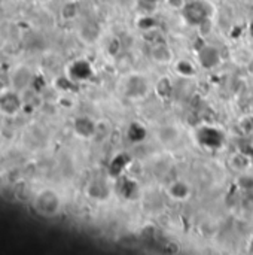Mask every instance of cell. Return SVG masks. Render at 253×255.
Returning <instances> with one entry per match:
<instances>
[{
	"mask_svg": "<svg viewBox=\"0 0 253 255\" xmlns=\"http://www.w3.org/2000/svg\"><path fill=\"white\" fill-rule=\"evenodd\" d=\"M78 15V4L75 1H67L61 7V16L64 19H73Z\"/></svg>",
	"mask_w": 253,
	"mask_h": 255,
	"instance_id": "obj_5",
	"label": "cell"
},
{
	"mask_svg": "<svg viewBox=\"0 0 253 255\" xmlns=\"http://www.w3.org/2000/svg\"><path fill=\"white\" fill-rule=\"evenodd\" d=\"M36 1H39V3H46V1H49V0H36Z\"/></svg>",
	"mask_w": 253,
	"mask_h": 255,
	"instance_id": "obj_7",
	"label": "cell"
},
{
	"mask_svg": "<svg viewBox=\"0 0 253 255\" xmlns=\"http://www.w3.org/2000/svg\"><path fill=\"white\" fill-rule=\"evenodd\" d=\"M10 81H12L13 90H16V91H24V90L31 84L33 75L30 73V70H28L25 66H19V67H16V69L13 70Z\"/></svg>",
	"mask_w": 253,
	"mask_h": 255,
	"instance_id": "obj_3",
	"label": "cell"
},
{
	"mask_svg": "<svg viewBox=\"0 0 253 255\" xmlns=\"http://www.w3.org/2000/svg\"><path fill=\"white\" fill-rule=\"evenodd\" d=\"M22 109V99L16 90H4L0 93V114L15 117Z\"/></svg>",
	"mask_w": 253,
	"mask_h": 255,
	"instance_id": "obj_2",
	"label": "cell"
},
{
	"mask_svg": "<svg viewBox=\"0 0 253 255\" xmlns=\"http://www.w3.org/2000/svg\"><path fill=\"white\" fill-rule=\"evenodd\" d=\"M75 130L81 136H89L94 133V124L86 118H79L75 123Z\"/></svg>",
	"mask_w": 253,
	"mask_h": 255,
	"instance_id": "obj_4",
	"label": "cell"
},
{
	"mask_svg": "<svg viewBox=\"0 0 253 255\" xmlns=\"http://www.w3.org/2000/svg\"><path fill=\"white\" fill-rule=\"evenodd\" d=\"M33 208L34 211L42 215V217H55L60 212L61 208V200L60 196L54 191V190H42L40 193H37L33 199Z\"/></svg>",
	"mask_w": 253,
	"mask_h": 255,
	"instance_id": "obj_1",
	"label": "cell"
},
{
	"mask_svg": "<svg viewBox=\"0 0 253 255\" xmlns=\"http://www.w3.org/2000/svg\"><path fill=\"white\" fill-rule=\"evenodd\" d=\"M167 4L173 9H182L185 7V0H167Z\"/></svg>",
	"mask_w": 253,
	"mask_h": 255,
	"instance_id": "obj_6",
	"label": "cell"
},
{
	"mask_svg": "<svg viewBox=\"0 0 253 255\" xmlns=\"http://www.w3.org/2000/svg\"><path fill=\"white\" fill-rule=\"evenodd\" d=\"M151 1H154V0H151Z\"/></svg>",
	"mask_w": 253,
	"mask_h": 255,
	"instance_id": "obj_8",
	"label": "cell"
}]
</instances>
